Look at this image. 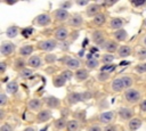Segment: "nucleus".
Instances as JSON below:
<instances>
[{
    "mask_svg": "<svg viewBox=\"0 0 146 131\" xmlns=\"http://www.w3.org/2000/svg\"><path fill=\"white\" fill-rule=\"evenodd\" d=\"M52 83H54V87H56V88H60V87L65 85V83H66V79L60 74V75H57V76L54 77Z\"/></svg>",
    "mask_w": 146,
    "mask_h": 131,
    "instance_id": "obj_21",
    "label": "nucleus"
},
{
    "mask_svg": "<svg viewBox=\"0 0 146 131\" xmlns=\"http://www.w3.org/2000/svg\"><path fill=\"white\" fill-rule=\"evenodd\" d=\"M115 3V1H113V2H108V1H105L104 2V5H106V6H112V5H114Z\"/></svg>",
    "mask_w": 146,
    "mask_h": 131,
    "instance_id": "obj_53",
    "label": "nucleus"
},
{
    "mask_svg": "<svg viewBox=\"0 0 146 131\" xmlns=\"http://www.w3.org/2000/svg\"><path fill=\"white\" fill-rule=\"evenodd\" d=\"M114 68H115V66L114 65H112V64H108V65H104L102 68H100V71L103 72V73H111V72H113L114 71Z\"/></svg>",
    "mask_w": 146,
    "mask_h": 131,
    "instance_id": "obj_37",
    "label": "nucleus"
},
{
    "mask_svg": "<svg viewBox=\"0 0 146 131\" xmlns=\"http://www.w3.org/2000/svg\"><path fill=\"white\" fill-rule=\"evenodd\" d=\"M5 71H6V63L1 62L0 63V73H5Z\"/></svg>",
    "mask_w": 146,
    "mask_h": 131,
    "instance_id": "obj_50",
    "label": "nucleus"
},
{
    "mask_svg": "<svg viewBox=\"0 0 146 131\" xmlns=\"http://www.w3.org/2000/svg\"><path fill=\"white\" fill-rule=\"evenodd\" d=\"M123 24H124L123 19H122V18H119V17L112 18L111 22H110V26H111V28L116 30V31H117V30H121V27L123 26Z\"/></svg>",
    "mask_w": 146,
    "mask_h": 131,
    "instance_id": "obj_15",
    "label": "nucleus"
},
{
    "mask_svg": "<svg viewBox=\"0 0 146 131\" xmlns=\"http://www.w3.org/2000/svg\"><path fill=\"white\" fill-rule=\"evenodd\" d=\"M124 98L128 103H131V104H135L136 101L139 100L140 98V92L137 90V89H128L125 92H124Z\"/></svg>",
    "mask_w": 146,
    "mask_h": 131,
    "instance_id": "obj_2",
    "label": "nucleus"
},
{
    "mask_svg": "<svg viewBox=\"0 0 146 131\" xmlns=\"http://www.w3.org/2000/svg\"><path fill=\"white\" fill-rule=\"evenodd\" d=\"M15 50V46L14 43L9 42V41H3L1 43V47H0V52L2 56H7V55H10L13 54Z\"/></svg>",
    "mask_w": 146,
    "mask_h": 131,
    "instance_id": "obj_3",
    "label": "nucleus"
},
{
    "mask_svg": "<svg viewBox=\"0 0 146 131\" xmlns=\"http://www.w3.org/2000/svg\"><path fill=\"white\" fill-rule=\"evenodd\" d=\"M98 14H100V6L99 5L91 3V5L88 6V8H87V15L88 16H94L95 17Z\"/></svg>",
    "mask_w": 146,
    "mask_h": 131,
    "instance_id": "obj_11",
    "label": "nucleus"
},
{
    "mask_svg": "<svg viewBox=\"0 0 146 131\" xmlns=\"http://www.w3.org/2000/svg\"><path fill=\"white\" fill-rule=\"evenodd\" d=\"M137 55H138V59H140V60L146 59V49H140Z\"/></svg>",
    "mask_w": 146,
    "mask_h": 131,
    "instance_id": "obj_40",
    "label": "nucleus"
},
{
    "mask_svg": "<svg viewBox=\"0 0 146 131\" xmlns=\"http://www.w3.org/2000/svg\"><path fill=\"white\" fill-rule=\"evenodd\" d=\"M94 23L96 24V25H98V26H100V25H103L104 23H105V21H106V16L103 14V13H100V14H98V15H96L95 17H94Z\"/></svg>",
    "mask_w": 146,
    "mask_h": 131,
    "instance_id": "obj_30",
    "label": "nucleus"
},
{
    "mask_svg": "<svg viewBox=\"0 0 146 131\" xmlns=\"http://www.w3.org/2000/svg\"><path fill=\"white\" fill-rule=\"evenodd\" d=\"M51 118V112L49 109H43L41 112H39V114L36 115V122L38 123H43L46 121H49Z\"/></svg>",
    "mask_w": 146,
    "mask_h": 131,
    "instance_id": "obj_6",
    "label": "nucleus"
},
{
    "mask_svg": "<svg viewBox=\"0 0 146 131\" xmlns=\"http://www.w3.org/2000/svg\"><path fill=\"white\" fill-rule=\"evenodd\" d=\"M144 24H145V26H146V19H145V22H144Z\"/></svg>",
    "mask_w": 146,
    "mask_h": 131,
    "instance_id": "obj_58",
    "label": "nucleus"
},
{
    "mask_svg": "<svg viewBox=\"0 0 146 131\" xmlns=\"http://www.w3.org/2000/svg\"><path fill=\"white\" fill-rule=\"evenodd\" d=\"M144 44H145V46H146V36H145V38H144Z\"/></svg>",
    "mask_w": 146,
    "mask_h": 131,
    "instance_id": "obj_57",
    "label": "nucleus"
},
{
    "mask_svg": "<svg viewBox=\"0 0 146 131\" xmlns=\"http://www.w3.org/2000/svg\"><path fill=\"white\" fill-rule=\"evenodd\" d=\"M117 54H119V57H122V58L128 57L131 54V48L129 46H121L117 50Z\"/></svg>",
    "mask_w": 146,
    "mask_h": 131,
    "instance_id": "obj_20",
    "label": "nucleus"
},
{
    "mask_svg": "<svg viewBox=\"0 0 146 131\" xmlns=\"http://www.w3.org/2000/svg\"><path fill=\"white\" fill-rule=\"evenodd\" d=\"M27 65H29L30 67H33V68H39V67H41V65H42L41 58H40L39 56H32V57L29 58Z\"/></svg>",
    "mask_w": 146,
    "mask_h": 131,
    "instance_id": "obj_12",
    "label": "nucleus"
},
{
    "mask_svg": "<svg viewBox=\"0 0 146 131\" xmlns=\"http://www.w3.org/2000/svg\"><path fill=\"white\" fill-rule=\"evenodd\" d=\"M82 23H83V19H82V17H81L80 15H73V16L68 19V24H70L71 26H74V27L80 26Z\"/></svg>",
    "mask_w": 146,
    "mask_h": 131,
    "instance_id": "obj_18",
    "label": "nucleus"
},
{
    "mask_svg": "<svg viewBox=\"0 0 146 131\" xmlns=\"http://www.w3.org/2000/svg\"><path fill=\"white\" fill-rule=\"evenodd\" d=\"M33 52V47L31 44H25L19 49V54L22 56H29Z\"/></svg>",
    "mask_w": 146,
    "mask_h": 131,
    "instance_id": "obj_29",
    "label": "nucleus"
},
{
    "mask_svg": "<svg viewBox=\"0 0 146 131\" xmlns=\"http://www.w3.org/2000/svg\"><path fill=\"white\" fill-rule=\"evenodd\" d=\"M88 97H90V93H88V92H83V93H81V92H72V93H70L67 96V101H68L70 105H74L76 103L86 100Z\"/></svg>",
    "mask_w": 146,
    "mask_h": 131,
    "instance_id": "obj_1",
    "label": "nucleus"
},
{
    "mask_svg": "<svg viewBox=\"0 0 146 131\" xmlns=\"http://www.w3.org/2000/svg\"><path fill=\"white\" fill-rule=\"evenodd\" d=\"M113 60H114V56L111 55V54H106V55H104V56L102 57V62H103L105 65L111 64Z\"/></svg>",
    "mask_w": 146,
    "mask_h": 131,
    "instance_id": "obj_33",
    "label": "nucleus"
},
{
    "mask_svg": "<svg viewBox=\"0 0 146 131\" xmlns=\"http://www.w3.org/2000/svg\"><path fill=\"white\" fill-rule=\"evenodd\" d=\"M62 75H63V76L66 79V81H67V80H70V79L72 77L73 74H72L70 71H64V72H62Z\"/></svg>",
    "mask_w": 146,
    "mask_h": 131,
    "instance_id": "obj_44",
    "label": "nucleus"
},
{
    "mask_svg": "<svg viewBox=\"0 0 146 131\" xmlns=\"http://www.w3.org/2000/svg\"><path fill=\"white\" fill-rule=\"evenodd\" d=\"M108 77H110V74H108V73H103V72L99 73L98 76H97V79L100 80V81H106Z\"/></svg>",
    "mask_w": 146,
    "mask_h": 131,
    "instance_id": "obj_41",
    "label": "nucleus"
},
{
    "mask_svg": "<svg viewBox=\"0 0 146 131\" xmlns=\"http://www.w3.org/2000/svg\"><path fill=\"white\" fill-rule=\"evenodd\" d=\"M135 69H136V72L137 73H146V63H143V64H139V65H137L136 67H135Z\"/></svg>",
    "mask_w": 146,
    "mask_h": 131,
    "instance_id": "obj_38",
    "label": "nucleus"
},
{
    "mask_svg": "<svg viewBox=\"0 0 146 131\" xmlns=\"http://www.w3.org/2000/svg\"><path fill=\"white\" fill-rule=\"evenodd\" d=\"M23 131H35V130H34L33 128H31V126H27V128H26V129H24Z\"/></svg>",
    "mask_w": 146,
    "mask_h": 131,
    "instance_id": "obj_54",
    "label": "nucleus"
},
{
    "mask_svg": "<svg viewBox=\"0 0 146 131\" xmlns=\"http://www.w3.org/2000/svg\"><path fill=\"white\" fill-rule=\"evenodd\" d=\"M56 60V56L55 55H47L46 56V62L47 63H52Z\"/></svg>",
    "mask_w": 146,
    "mask_h": 131,
    "instance_id": "obj_43",
    "label": "nucleus"
},
{
    "mask_svg": "<svg viewBox=\"0 0 146 131\" xmlns=\"http://www.w3.org/2000/svg\"><path fill=\"white\" fill-rule=\"evenodd\" d=\"M32 33H33V28H32V27H27V28H24V30L22 31V35L25 36V38L30 36Z\"/></svg>",
    "mask_w": 146,
    "mask_h": 131,
    "instance_id": "obj_39",
    "label": "nucleus"
},
{
    "mask_svg": "<svg viewBox=\"0 0 146 131\" xmlns=\"http://www.w3.org/2000/svg\"><path fill=\"white\" fill-rule=\"evenodd\" d=\"M98 120H99L102 123H105V124L111 123V122L114 120V113H113V112H104V113H102V114L99 115Z\"/></svg>",
    "mask_w": 146,
    "mask_h": 131,
    "instance_id": "obj_10",
    "label": "nucleus"
},
{
    "mask_svg": "<svg viewBox=\"0 0 146 131\" xmlns=\"http://www.w3.org/2000/svg\"><path fill=\"white\" fill-rule=\"evenodd\" d=\"M127 36H128V34H127V32H125L123 28L117 30V31H115V33H114V38L116 39V41H124V40L127 39Z\"/></svg>",
    "mask_w": 146,
    "mask_h": 131,
    "instance_id": "obj_26",
    "label": "nucleus"
},
{
    "mask_svg": "<svg viewBox=\"0 0 146 131\" xmlns=\"http://www.w3.org/2000/svg\"><path fill=\"white\" fill-rule=\"evenodd\" d=\"M54 16H55V18H56L57 21L63 22V21H66V19L68 18L70 15H68V11H67L66 9H62V8H59V9H57V10H55Z\"/></svg>",
    "mask_w": 146,
    "mask_h": 131,
    "instance_id": "obj_8",
    "label": "nucleus"
},
{
    "mask_svg": "<svg viewBox=\"0 0 146 131\" xmlns=\"http://www.w3.org/2000/svg\"><path fill=\"white\" fill-rule=\"evenodd\" d=\"M71 5H72V2H63V3L60 5V8H62V9H67Z\"/></svg>",
    "mask_w": 146,
    "mask_h": 131,
    "instance_id": "obj_49",
    "label": "nucleus"
},
{
    "mask_svg": "<svg viewBox=\"0 0 146 131\" xmlns=\"http://www.w3.org/2000/svg\"><path fill=\"white\" fill-rule=\"evenodd\" d=\"M103 48H104L108 54H112V52H114V51L117 50V42H115V41H113V40H110V41H107V42L103 46Z\"/></svg>",
    "mask_w": 146,
    "mask_h": 131,
    "instance_id": "obj_17",
    "label": "nucleus"
},
{
    "mask_svg": "<svg viewBox=\"0 0 146 131\" xmlns=\"http://www.w3.org/2000/svg\"><path fill=\"white\" fill-rule=\"evenodd\" d=\"M34 22L38 25H40V26H47V25L50 24L51 18H50V16L48 14H40V15H38L35 17V21Z\"/></svg>",
    "mask_w": 146,
    "mask_h": 131,
    "instance_id": "obj_5",
    "label": "nucleus"
},
{
    "mask_svg": "<svg viewBox=\"0 0 146 131\" xmlns=\"http://www.w3.org/2000/svg\"><path fill=\"white\" fill-rule=\"evenodd\" d=\"M131 3L135 6V7H139V6H144V5H146V1L145 0H143V1H131Z\"/></svg>",
    "mask_w": 146,
    "mask_h": 131,
    "instance_id": "obj_46",
    "label": "nucleus"
},
{
    "mask_svg": "<svg viewBox=\"0 0 146 131\" xmlns=\"http://www.w3.org/2000/svg\"><path fill=\"white\" fill-rule=\"evenodd\" d=\"M124 89V84H123V81L121 77H117V79H114L113 82H112V90L115 91V92H120Z\"/></svg>",
    "mask_w": 146,
    "mask_h": 131,
    "instance_id": "obj_14",
    "label": "nucleus"
},
{
    "mask_svg": "<svg viewBox=\"0 0 146 131\" xmlns=\"http://www.w3.org/2000/svg\"><path fill=\"white\" fill-rule=\"evenodd\" d=\"M76 3L79 6H84V5H88V1H76Z\"/></svg>",
    "mask_w": 146,
    "mask_h": 131,
    "instance_id": "obj_52",
    "label": "nucleus"
},
{
    "mask_svg": "<svg viewBox=\"0 0 146 131\" xmlns=\"http://www.w3.org/2000/svg\"><path fill=\"white\" fill-rule=\"evenodd\" d=\"M54 125H55V128H56L57 130H63V129H64V128H66V125H67L66 118H65V117H60V118H57V120L55 121Z\"/></svg>",
    "mask_w": 146,
    "mask_h": 131,
    "instance_id": "obj_28",
    "label": "nucleus"
},
{
    "mask_svg": "<svg viewBox=\"0 0 146 131\" xmlns=\"http://www.w3.org/2000/svg\"><path fill=\"white\" fill-rule=\"evenodd\" d=\"M25 62L23 60V59H16L15 60V65H14V67H15V69H19V71H23L24 68H25Z\"/></svg>",
    "mask_w": 146,
    "mask_h": 131,
    "instance_id": "obj_34",
    "label": "nucleus"
},
{
    "mask_svg": "<svg viewBox=\"0 0 146 131\" xmlns=\"http://www.w3.org/2000/svg\"><path fill=\"white\" fill-rule=\"evenodd\" d=\"M127 64H129V63H127V62H122V63H121L122 66H123V65H127Z\"/></svg>",
    "mask_w": 146,
    "mask_h": 131,
    "instance_id": "obj_56",
    "label": "nucleus"
},
{
    "mask_svg": "<svg viewBox=\"0 0 146 131\" xmlns=\"http://www.w3.org/2000/svg\"><path fill=\"white\" fill-rule=\"evenodd\" d=\"M140 109H141L143 112H146V99L140 103Z\"/></svg>",
    "mask_w": 146,
    "mask_h": 131,
    "instance_id": "obj_51",
    "label": "nucleus"
},
{
    "mask_svg": "<svg viewBox=\"0 0 146 131\" xmlns=\"http://www.w3.org/2000/svg\"><path fill=\"white\" fill-rule=\"evenodd\" d=\"M88 131H102V128L98 125H91L88 128Z\"/></svg>",
    "mask_w": 146,
    "mask_h": 131,
    "instance_id": "obj_48",
    "label": "nucleus"
},
{
    "mask_svg": "<svg viewBox=\"0 0 146 131\" xmlns=\"http://www.w3.org/2000/svg\"><path fill=\"white\" fill-rule=\"evenodd\" d=\"M6 89H7V92H8L9 95H15V93L18 91V84H17L15 81H11V82H9V83L7 84Z\"/></svg>",
    "mask_w": 146,
    "mask_h": 131,
    "instance_id": "obj_25",
    "label": "nucleus"
},
{
    "mask_svg": "<svg viewBox=\"0 0 146 131\" xmlns=\"http://www.w3.org/2000/svg\"><path fill=\"white\" fill-rule=\"evenodd\" d=\"M27 106H29V108L32 109V110H38V109H40V107H41V100H39V99H31V100L29 101Z\"/></svg>",
    "mask_w": 146,
    "mask_h": 131,
    "instance_id": "obj_27",
    "label": "nucleus"
},
{
    "mask_svg": "<svg viewBox=\"0 0 146 131\" xmlns=\"http://www.w3.org/2000/svg\"><path fill=\"white\" fill-rule=\"evenodd\" d=\"M91 39H92V41H94L96 44H99V46H104V44H105V43H104L105 36H104V33H103L102 31H95V32L92 33V35H91Z\"/></svg>",
    "mask_w": 146,
    "mask_h": 131,
    "instance_id": "obj_9",
    "label": "nucleus"
},
{
    "mask_svg": "<svg viewBox=\"0 0 146 131\" xmlns=\"http://www.w3.org/2000/svg\"><path fill=\"white\" fill-rule=\"evenodd\" d=\"M6 34H7L8 38H15V36L18 34V27L15 26V25L9 26V27L7 28V31H6Z\"/></svg>",
    "mask_w": 146,
    "mask_h": 131,
    "instance_id": "obj_31",
    "label": "nucleus"
},
{
    "mask_svg": "<svg viewBox=\"0 0 146 131\" xmlns=\"http://www.w3.org/2000/svg\"><path fill=\"white\" fill-rule=\"evenodd\" d=\"M104 131H117V126L116 125H107V126H105Z\"/></svg>",
    "mask_w": 146,
    "mask_h": 131,
    "instance_id": "obj_47",
    "label": "nucleus"
},
{
    "mask_svg": "<svg viewBox=\"0 0 146 131\" xmlns=\"http://www.w3.org/2000/svg\"><path fill=\"white\" fill-rule=\"evenodd\" d=\"M46 105L49 107V108H57L59 105H60V101L58 98L56 97H48L46 99Z\"/></svg>",
    "mask_w": 146,
    "mask_h": 131,
    "instance_id": "obj_19",
    "label": "nucleus"
},
{
    "mask_svg": "<svg viewBox=\"0 0 146 131\" xmlns=\"http://www.w3.org/2000/svg\"><path fill=\"white\" fill-rule=\"evenodd\" d=\"M32 74H33V71H32V69H30V68H24L23 71H21L19 76L23 77V79H26V77H30Z\"/></svg>",
    "mask_w": 146,
    "mask_h": 131,
    "instance_id": "obj_35",
    "label": "nucleus"
},
{
    "mask_svg": "<svg viewBox=\"0 0 146 131\" xmlns=\"http://www.w3.org/2000/svg\"><path fill=\"white\" fill-rule=\"evenodd\" d=\"M121 79H122V81H123L124 88H130V87L132 85V83H133V81H132V79H131L130 76H122Z\"/></svg>",
    "mask_w": 146,
    "mask_h": 131,
    "instance_id": "obj_36",
    "label": "nucleus"
},
{
    "mask_svg": "<svg viewBox=\"0 0 146 131\" xmlns=\"http://www.w3.org/2000/svg\"><path fill=\"white\" fill-rule=\"evenodd\" d=\"M0 131H13V128H11L10 124H3L0 128Z\"/></svg>",
    "mask_w": 146,
    "mask_h": 131,
    "instance_id": "obj_45",
    "label": "nucleus"
},
{
    "mask_svg": "<svg viewBox=\"0 0 146 131\" xmlns=\"http://www.w3.org/2000/svg\"><path fill=\"white\" fill-rule=\"evenodd\" d=\"M56 46H57V43L55 40H44L39 43V49L44 50V51H51L56 48Z\"/></svg>",
    "mask_w": 146,
    "mask_h": 131,
    "instance_id": "obj_4",
    "label": "nucleus"
},
{
    "mask_svg": "<svg viewBox=\"0 0 146 131\" xmlns=\"http://www.w3.org/2000/svg\"><path fill=\"white\" fill-rule=\"evenodd\" d=\"M66 130L67 131H79L80 130V124L76 120H71L67 122L66 125Z\"/></svg>",
    "mask_w": 146,
    "mask_h": 131,
    "instance_id": "obj_24",
    "label": "nucleus"
},
{
    "mask_svg": "<svg viewBox=\"0 0 146 131\" xmlns=\"http://www.w3.org/2000/svg\"><path fill=\"white\" fill-rule=\"evenodd\" d=\"M0 118H1V120L3 118V110H2V109H0Z\"/></svg>",
    "mask_w": 146,
    "mask_h": 131,
    "instance_id": "obj_55",
    "label": "nucleus"
},
{
    "mask_svg": "<svg viewBox=\"0 0 146 131\" xmlns=\"http://www.w3.org/2000/svg\"><path fill=\"white\" fill-rule=\"evenodd\" d=\"M119 115L122 120H131V117L133 116V112L130 109V108H127V107H122L120 108L119 110Z\"/></svg>",
    "mask_w": 146,
    "mask_h": 131,
    "instance_id": "obj_13",
    "label": "nucleus"
},
{
    "mask_svg": "<svg viewBox=\"0 0 146 131\" xmlns=\"http://www.w3.org/2000/svg\"><path fill=\"white\" fill-rule=\"evenodd\" d=\"M98 64H99V62H98L96 58L88 59V60H87V63H86L87 67H88V68H90V69H95V68L98 66Z\"/></svg>",
    "mask_w": 146,
    "mask_h": 131,
    "instance_id": "obj_32",
    "label": "nucleus"
},
{
    "mask_svg": "<svg viewBox=\"0 0 146 131\" xmlns=\"http://www.w3.org/2000/svg\"><path fill=\"white\" fill-rule=\"evenodd\" d=\"M67 36H68V31H67L66 27L60 26V27H58V28L56 30V32H55V39L58 40V41H64Z\"/></svg>",
    "mask_w": 146,
    "mask_h": 131,
    "instance_id": "obj_7",
    "label": "nucleus"
},
{
    "mask_svg": "<svg viewBox=\"0 0 146 131\" xmlns=\"http://www.w3.org/2000/svg\"><path fill=\"white\" fill-rule=\"evenodd\" d=\"M141 125V120L140 118H131L129 121V130L130 131H136L139 129Z\"/></svg>",
    "mask_w": 146,
    "mask_h": 131,
    "instance_id": "obj_22",
    "label": "nucleus"
},
{
    "mask_svg": "<svg viewBox=\"0 0 146 131\" xmlns=\"http://www.w3.org/2000/svg\"><path fill=\"white\" fill-rule=\"evenodd\" d=\"M88 76H89V73H88V71L84 69V68H79V69L75 72V77H76L79 81H83V80L88 79Z\"/></svg>",
    "mask_w": 146,
    "mask_h": 131,
    "instance_id": "obj_23",
    "label": "nucleus"
},
{
    "mask_svg": "<svg viewBox=\"0 0 146 131\" xmlns=\"http://www.w3.org/2000/svg\"><path fill=\"white\" fill-rule=\"evenodd\" d=\"M6 103H7V96L2 92V93H0V106L6 105Z\"/></svg>",
    "mask_w": 146,
    "mask_h": 131,
    "instance_id": "obj_42",
    "label": "nucleus"
},
{
    "mask_svg": "<svg viewBox=\"0 0 146 131\" xmlns=\"http://www.w3.org/2000/svg\"><path fill=\"white\" fill-rule=\"evenodd\" d=\"M65 65H66L68 68H71V69H76V68L80 67L81 63H80V60L76 59V58H66Z\"/></svg>",
    "mask_w": 146,
    "mask_h": 131,
    "instance_id": "obj_16",
    "label": "nucleus"
}]
</instances>
